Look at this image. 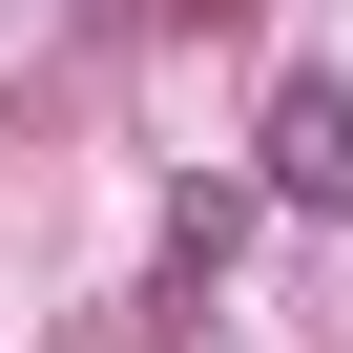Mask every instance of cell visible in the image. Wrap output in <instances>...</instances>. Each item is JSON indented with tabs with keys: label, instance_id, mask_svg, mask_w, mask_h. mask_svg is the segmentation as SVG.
<instances>
[{
	"label": "cell",
	"instance_id": "cell-1",
	"mask_svg": "<svg viewBox=\"0 0 353 353\" xmlns=\"http://www.w3.org/2000/svg\"><path fill=\"white\" fill-rule=\"evenodd\" d=\"M270 208H353V83L332 63L270 83Z\"/></svg>",
	"mask_w": 353,
	"mask_h": 353
}]
</instances>
